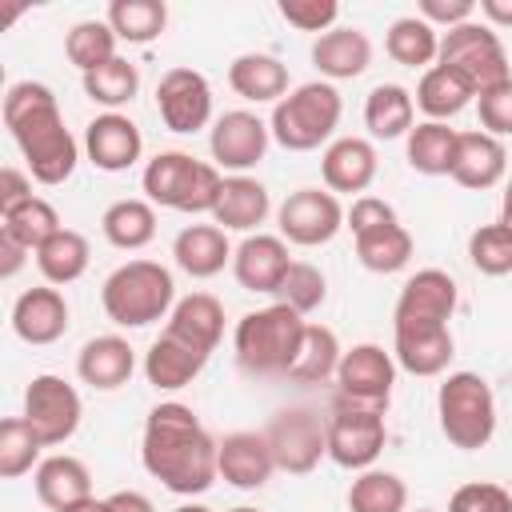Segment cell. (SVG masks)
<instances>
[{
  "label": "cell",
  "mask_w": 512,
  "mask_h": 512,
  "mask_svg": "<svg viewBox=\"0 0 512 512\" xmlns=\"http://www.w3.org/2000/svg\"><path fill=\"white\" fill-rule=\"evenodd\" d=\"M280 16L300 28V32H332L336 28V16H340V4L336 0H280Z\"/></svg>",
  "instance_id": "obj_48"
},
{
  "label": "cell",
  "mask_w": 512,
  "mask_h": 512,
  "mask_svg": "<svg viewBox=\"0 0 512 512\" xmlns=\"http://www.w3.org/2000/svg\"><path fill=\"white\" fill-rule=\"evenodd\" d=\"M312 64L328 84L332 80H356L372 64V40L360 28H340L336 24L332 32L312 40Z\"/></svg>",
  "instance_id": "obj_25"
},
{
  "label": "cell",
  "mask_w": 512,
  "mask_h": 512,
  "mask_svg": "<svg viewBox=\"0 0 512 512\" xmlns=\"http://www.w3.org/2000/svg\"><path fill=\"white\" fill-rule=\"evenodd\" d=\"M408 508V484L396 472L364 468L348 488V512H404Z\"/></svg>",
  "instance_id": "obj_42"
},
{
  "label": "cell",
  "mask_w": 512,
  "mask_h": 512,
  "mask_svg": "<svg viewBox=\"0 0 512 512\" xmlns=\"http://www.w3.org/2000/svg\"><path fill=\"white\" fill-rule=\"evenodd\" d=\"M264 436H268V448L276 456V468L292 472V476H308L328 456V420H320L304 404L280 408L268 420Z\"/></svg>",
  "instance_id": "obj_9"
},
{
  "label": "cell",
  "mask_w": 512,
  "mask_h": 512,
  "mask_svg": "<svg viewBox=\"0 0 512 512\" xmlns=\"http://www.w3.org/2000/svg\"><path fill=\"white\" fill-rule=\"evenodd\" d=\"M416 100L404 84H376L364 100V124L376 140H396L408 136L416 124Z\"/></svg>",
  "instance_id": "obj_33"
},
{
  "label": "cell",
  "mask_w": 512,
  "mask_h": 512,
  "mask_svg": "<svg viewBox=\"0 0 512 512\" xmlns=\"http://www.w3.org/2000/svg\"><path fill=\"white\" fill-rule=\"evenodd\" d=\"M80 84H84V96H88L92 104L116 112V108H124V104L140 92V72H136V64H128L124 56H116V60H108V64L84 72Z\"/></svg>",
  "instance_id": "obj_43"
},
{
  "label": "cell",
  "mask_w": 512,
  "mask_h": 512,
  "mask_svg": "<svg viewBox=\"0 0 512 512\" xmlns=\"http://www.w3.org/2000/svg\"><path fill=\"white\" fill-rule=\"evenodd\" d=\"M476 112H480V132L488 136H512V80L488 88L484 96H476Z\"/></svg>",
  "instance_id": "obj_50"
},
{
  "label": "cell",
  "mask_w": 512,
  "mask_h": 512,
  "mask_svg": "<svg viewBox=\"0 0 512 512\" xmlns=\"http://www.w3.org/2000/svg\"><path fill=\"white\" fill-rule=\"evenodd\" d=\"M80 416H84L80 392L64 376L40 372L24 388V420L36 428V436L44 440V448H56V444L72 440L76 428H80Z\"/></svg>",
  "instance_id": "obj_11"
},
{
  "label": "cell",
  "mask_w": 512,
  "mask_h": 512,
  "mask_svg": "<svg viewBox=\"0 0 512 512\" xmlns=\"http://www.w3.org/2000/svg\"><path fill=\"white\" fill-rule=\"evenodd\" d=\"M104 20L128 44H152L168 28V8L164 0H112Z\"/></svg>",
  "instance_id": "obj_39"
},
{
  "label": "cell",
  "mask_w": 512,
  "mask_h": 512,
  "mask_svg": "<svg viewBox=\"0 0 512 512\" xmlns=\"http://www.w3.org/2000/svg\"><path fill=\"white\" fill-rule=\"evenodd\" d=\"M140 184H144V196L152 204H160V208H172V212H208L212 216V208L220 200L224 176H220L216 164H204V160L172 148V152H160V156H152L144 164Z\"/></svg>",
  "instance_id": "obj_6"
},
{
  "label": "cell",
  "mask_w": 512,
  "mask_h": 512,
  "mask_svg": "<svg viewBox=\"0 0 512 512\" xmlns=\"http://www.w3.org/2000/svg\"><path fill=\"white\" fill-rule=\"evenodd\" d=\"M448 512H512V496L492 480H472L452 492Z\"/></svg>",
  "instance_id": "obj_49"
},
{
  "label": "cell",
  "mask_w": 512,
  "mask_h": 512,
  "mask_svg": "<svg viewBox=\"0 0 512 512\" xmlns=\"http://www.w3.org/2000/svg\"><path fill=\"white\" fill-rule=\"evenodd\" d=\"M416 108L428 116V120H452L456 112H464L472 100H476V92L464 84V76H456L452 68H444V64H432L424 76H420V84H416Z\"/></svg>",
  "instance_id": "obj_35"
},
{
  "label": "cell",
  "mask_w": 512,
  "mask_h": 512,
  "mask_svg": "<svg viewBox=\"0 0 512 512\" xmlns=\"http://www.w3.org/2000/svg\"><path fill=\"white\" fill-rule=\"evenodd\" d=\"M24 200H32V176L8 164V168L0 172V212L20 208Z\"/></svg>",
  "instance_id": "obj_53"
},
{
  "label": "cell",
  "mask_w": 512,
  "mask_h": 512,
  "mask_svg": "<svg viewBox=\"0 0 512 512\" xmlns=\"http://www.w3.org/2000/svg\"><path fill=\"white\" fill-rule=\"evenodd\" d=\"M64 512H108V500L88 496V500H80V504H72V508H64Z\"/></svg>",
  "instance_id": "obj_58"
},
{
  "label": "cell",
  "mask_w": 512,
  "mask_h": 512,
  "mask_svg": "<svg viewBox=\"0 0 512 512\" xmlns=\"http://www.w3.org/2000/svg\"><path fill=\"white\" fill-rule=\"evenodd\" d=\"M456 312V280L440 268H420L404 280L392 324H448Z\"/></svg>",
  "instance_id": "obj_16"
},
{
  "label": "cell",
  "mask_w": 512,
  "mask_h": 512,
  "mask_svg": "<svg viewBox=\"0 0 512 512\" xmlns=\"http://www.w3.org/2000/svg\"><path fill=\"white\" fill-rule=\"evenodd\" d=\"M468 260L484 276H508L512 272V232L500 220L496 224H480L468 236Z\"/></svg>",
  "instance_id": "obj_46"
},
{
  "label": "cell",
  "mask_w": 512,
  "mask_h": 512,
  "mask_svg": "<svg viewBox=\"0 0 512 512\" xmlns=\"http://www.w3.org/2000/svg\"><path fill=\"white\" fill-rule=\"evenodd\" d=\"M12 332L24 344H36V348L56 344L68 332V300H64V292L52 288V284L20 292L16 304H12Z\"/></svg>",
  "instance_id": "obj_20"
},
{
  "label": "cell",
  "mask_w": 512,
  "mask_h": 512,
  "mask_svg": "<svg viewBox=\"0 0 512 512\" xmlns=\"http://www.w3.org/2000/svg\"><path fill=\"white\" fill-rule=\"evenodd\" d=\"M292 260H288V244L284 236H268V232H256V236H244L240 248L232 252V276L240 288L248 292H264V296H276L284 276H288Z\"/></svg>",
  "instance_id": "obj_18"
},
{
  "label": "cell",
  "mask_w": 512,
  "mask_h": 512,
  "mask_svg": "<svg viewBox=\"0 0 512 512\" xmlns=\"http://www.w3.org/2000/svg\"><path fill=\"white\" fill-rule=\"evenodd\" d=\"M40 448H44V440L36 436V428L24 416H8L0 424V476L16 480V476L40 468Z\"/></svg>",
  "instance_id": "obj_45"
},
{
  "label": "cell",
  "mask_w": 512,
  "mask_h": 512,
  "mask_svg": "<svg viewBox=\"0 0 512 512\" xmlns=\"http://www.w3.org/2000/svg\"><path fill=\"white\" fill-rule=\"evenodd\" d=\"M208 356H212V352H204V348H196L192 340H184V336H176V332L164 328V332L152 340V348L144 352V376H148L152 388L176 392V388L192 384V380L204 372Z\"/></svg>",
  "instance_id": "obj_22"
},
{
  "label": "cell",
  "mask_w": 512,
  "mask_h": 512,
  "mask_svg": "<svg viewBox=\"0 0 512 512\" xmlns=\"http://www.w3.org/2000/svg\"><path fill=\"white\" fill-rule=\"evenodd\" d=\"M476 16V0H420V20L432 28H460Z\"/></svg>",
  "instance_id": "obj_52"
},
{
  "label": "cell",
  "mask_w": 512,
  "mask_h": 512,
  "mask_svg": "<svg viewBox=\"0 0 512 512\" xmlns=\"http://www.w3.org/2000/svg\"><path fill=\"white\" fill-rule=\"evenodd\" d=\"M172 512H216V508H204V504H180V508H172Z\"/></svg>",
  "instance_id": "obj_59"
},
{
  "label": "cell",
  "mask_w": 512,
  "mask_h": 512,
  "mask_svg": "<svg viewBox=\"0 0 512 512\" xmlns=\"http://www.w3.org/2000/svg\"><path fill=\"white\" fill-rule=\"evenodd\" d=\"M4 128L12 132V140H16V148L28 164V176L36 184L56 188L76 172L80 144L68 132V124L60 116V104H56L48 84H40V80L8 84V92H4Z\"/></svg>",
  "instance_id": "obj_2"
},
{
  "label": "cell",
  "mask_w": 512,
  "mask_h": 512,
  "mask_svg": "<svg viewBox=\"0 0 512 512\" xmlns=\"http://www.w3.org/2000/svg\"><path fill=\"white\" fill-rule=\"evenodd\" d=\"M156 112L168 132H200L212 120V84L196 68H168L156 84Z\"/></svg>",
  "instance_id": "obj_14"
},
{
  "label": "cell",
  "mask_w": 512,
  "mask_h": 512,
  "mask_svg": "<svg viewBox=\"0 0 512 512\" xmlns=\"http://www.w3.org/2000/svg\"><path fill=\"white\" fill-rule=\"evenodd\" d=\"M104 500H108V512H156V504L136 488H120V492H112Z\"/></svg>",
  "instance_id": "obj_54"
},
{
  "label": "cell",
  "mask_w": 512,
  "mask_h": 512,
  "mask_svg": "<svg viewBox=\"0 0 512 512\" xmlns=\"http://www.w3.org/2000/svg\"><path fill=\"white\" fill-rule=\"evenodd\" d=\"M100 232H104V240H108L112 248L136 252V248L152 244V236H156V204H152V200H136V196L116 200V204L104 208Z\"/></svg>",
  "instance_id": "obj_32"
},
{
  "label": "cell",
  "mask_w": 512,
  "mask_h": 512,
  "mask_svg": "<svg viewBox=\"0 0 512 512\" xmlns=\"http://www.w3.org/2000/svg\"><path fill=\"white\" fill-rule=\"evenodd\" d=\"M384 48H388V56H392L396 64H404V68H424V72H428V64L440 56V36H436V28H432L428 20H420V16H400V20H392V28H388V36H384Z\"/></svg>",
  "instance_id": "obj_38"
},
{
  "label": "cell",
  "mask_w": 512,
  "mask_h": 512,
  "mask_svg": "<svg viewBox=\"0 0 512 512\" xmlns=\"http://www.w3.org/2000/svg\"><path fill=\"white\" fill-rule=\"evenodd\" d=\"M32 484H36L40 504L52 508V512H64V508H72V504H80V500L92 496V472H88V464L76 460V456H68V452L44 456L40 468H36V476H32Z\"/></svg>",
  "instance_id": "obj_28"
},
{
  "label": "cell",
  "mask_w": 512,
  "mask_h": 512,
  "mask_svg": "<svg viewBox=\"0 0 512 512\" xmlns=\"http://www.w3.org/2000/svg\"><path fill=\"white\" fill-rule=\"evenodd\" d=\"M272 212V200H268V188L252 176H224L220 184V200L212 208V220L216 228H232V232H252L268 220Z\"/></svg>",
  "instance_id": "obj_29"
},
{
  "label": "cell",
  "mask_w": 512,
  "mask_h": 512,
  "mask_svg": "<svg viewBox=\"0 0 512 512\" xmlns=\"http://www.w3.org/2000/svg\"><path fill=\"white\" fill-rule=\"evenodd\" d=\"M376 168H380L376 148L364 136H340L320 156V172H324L328 192H348V196L368 192L372 180H376Z\"/></svg>",
  "instance_id": "obj_23"
},
{
  "label": "cell",
  "mask_w": 512,
  "mask_h": 512,
  "mask_svg": "<svg viewBox=\"0 0 512 512\" xmlns=\"http://www.w3.org/2000/svg\"><path fill=\"white\" fill-rule=\"evenodd\" d=\"M64 224H60V216H56V208L48 204V200H40V196H32V200H24L20 208H12V212H0V236H8L12 244H20V248H28V252H36L48 236H56Z\"/></svg>",
  "instance_id": "obj_41"
},
{
  "label": "cell",
  "mask_w": 512,
  "mask_h": 512,
  "mask_svg": "<svg viewBox=\"0 0 512 512\" xmlns=\"http://www.w3.org/2000/svg\"><path fill=\"white\" fill-rule=\"evenodd\" d=\"M436 64H444V68H452L456 76H464V84H468L476 96H484L488 88L512 80L508 52H504L500 36H496L488 24H480V20H468V24H460V28H448V32L440 36V56H436Z\"/></svg>",
  "instance_id": "obj_8"
},
{
  "label": "cell",
  "mask_w": 512,
  "mask_h": 512,
  "mask_svg": "<svg viewBox=\"0 0 512 512\" xmlns=\"http://www.w3.org/2000/svg\"><path fill=\"white\" fill-rule=\"evenodd\" d=\"M216 468H220V476H224L232 488L256 492V488H264L268 476L276 472V456H272L264 432H228V436L220 440Z\"/></svg>",
  "instance_id": "obj_21"
},
{
  "label": "cell",
  "mask_w": 512,
  "mask_h": 512,
  "mask_svg": "<svg viewBox=\"0 0 512 512\" xmlns=\"http://www.w3.org/2000/svg\"><path fill=\"white\" fill-rule=\"evenodd\" d=\"M84 152L100 172H128L144 152V136L124 112H100L84 128Z\"/></svg>",
  "instance_id": "obj_19"
},
{
  "label": "cell",
  "mask_w": 512,
  "mask_h": 512,
  "mask_svg": "<svg viewBox=\"0 0 512 512\" xmlns=\"http://www.w3.org/2000/svg\"><path fill=\"white\" fill-rule=\"evenodd\" d=\"M388 428H384V412L372 408H348L336 404L328 416V460L340 468H372L376 456L384 452Z\"/></svg>",
  "instance_id": "obj_13"
},
{
  "label": "cell",
  "mask_w": 512,
  "mask_h": 512,
  "mask_svg": "<svg viewBox=\"0 0 512 512\" xmlns=\"http://www.w3.org/2000/svg\"><path fill=\"white\" fill-rule=\"evenodd\" d=\"M76 372H80V380L88 388L112 392V388H120V384L132 380L136 352H132V344L124 336H92L80 348V356H76Z\"/></svg>",
  "instance_id": "obj_27"
},
{
  "label": "cell",
  "mask_w": 512,
  "mask_h": 512,
  "mask_svg": "<svg viewBox=\"0 0 512 512\" xmlns=\"http://www.w3.org/2000/svg\"><path fill=\"white\" fill-rule=\"evenodd\" d=\"M116 40H120V36L112 32L108 20H80V24H72L68 36H64V56H68V60L80 68V76H84V72H92V68L116 60Z\"/></svg>",
  "instance_id": "obj_44"
},
{
  "label": "cell",
  "mask_w": 512,
  "mask_h": 512,
  "mask_svg": "<svg viewBox=\"0 0 512 512\" xmlns=\"http://www.w3.org/2000/svg\"><path fill=\"white\" fill-rule=\"evenodd\" d=\"M456 356L448 324H392V360L412 376H440Z\"/></svg>",
  "instance_id": "obj_17"
},
{
  "label": "cell",
  "mask_w": 512,
  "mask_h": 512,
  "mask_svg": "<svg viewBox=\"0 0 512 512\" xmlns=\"http://www.w3.org/2000/svg\"><path fill=\"white\" fill-rule=\"evenodd\" d=\"M476 12L488 20V28H512V0H480Z\"/></svg>",
  "instance_id": "obj_56"
},
{
  "label": "cell",
  "mask_w": 512,
  "mask_h": 512,
  "mask_svg": "<svg viewBox=\"0 0 512 512\" xmlns=\"http://www.w3.org/2000/svg\"><path fill=\"white\" fill-rule=\"evenodd\" d=\"M216 452H220V440L208 436V428L188 404L164 400L148 412L144 436H140V464L168 492L176 496L208 492L212 480L220 476Z\"/></svg>",
  "instance_id": "obj_1"
},
{
  "label": "cell",
  "mask_w": 512,
  "mask_h": 512,
  "mask_svg": "<svg viewBox=\"0 0 512 512\" xmlns=\"http://www.w3.org/2000/svg\"><path fill=\"white\" fill-rule=\"evenodd\" d=\"M228 84L240 100L280 104L288 96V68L268 52H244L228 64Z\"/></svg>",
  "instance_id": "obj_30"
},
{
  "label": "cell",
  "mask_w": 512,
  "mask_h": 512,
  "mask_svg": "<svg viewBox=\"0 0 512 512\" xmlns=\"http://www.w3.org/2000/svg\"><path fill=\"white\" fill-rule=\"evenodd\" d=\"M344 208L336 200V192L328 188H296L288 192V200L276 208V224H280V236L288 244H300V248H320L328 244L340 228H344Z\"/></svg>",
  "instance_id": "obj_12"
},
{
  "label": "cell",
  "mask_w": 512,
  "mask_h": 512,
  "mask_svg": "<svg viewBox=\"0 0 512 512\" xmlns=\"http://www.w3.org/2000/svg\"><path fill=\"white\" fill-rule=\"evenodd\" d=\"M384 224H396V208L380 196H356L348 216H344V228H352V236H364V232H376Z\"/></svg>",
  "instance_id": "obj_51"
},
{
  "label": "cell",
  "mask_w": 512,
  "mask_h": 512,
  "mask_svg": "<svg viewBox=\"0 0 512 512\" xmlns=\"http://www.w3.org/2000/svg\"><path fill=\"white\" fill-rule=\"evenodd\" d=\"M164 328L184 336V340H192L204 352H216V344L224 336V304L212 292H188V296L176 300V308H172Z\"/></svg>",
  "instance_id": "obj_31"
},
{
  "label": "cell",
  "mask_w": 512,
  "mask_h": 512,
  "mask_svg": "<svg viewBox=\"0 0 512 512\" xmlns=\"http://www.w3.org/2000/svg\"><path fill=\"white\" fill-rule=\"evenodd\" d=\"M508 172V152L496 136L488 132H460L456 140V160H452V180L460 188H472V192H484V188H496Z\"/></svg>",
  "instance_id": "obj_24"
},
{
  "label": "cell",
  "mask_w": 512,
  "mask_h": 512,
  "mask_svg": "<svg viewBox=\"0 0 512 512\" xmlns=\"http://www.w3.org/2000/svg\"><path fill=\"white\" fill-rule=\"evenodd\" d=\"M456 140L460 132L440 124V120H424L408 132V164L420 176H452V160H456Z\"/></svg>",
  "instance_id": "obj_36"
},
{
  "label": "cell",
  "mask_w": 512,
  "mask_h": 512,
  "mask_svg": "<svg viewBox=\"0 0 512 512\" xmlns=\"http://www.w3.org/2000/svg\"><path fill=\"white\" fill-rule=\"evenodd\" d=\"M396 384V360L380 344H352L336 368V404L388 412Z\"/></svg>",
  "instance_id": "obj_10"
},
{
  "label": "cell",
  "mask_w": 512,
  "mask_h": 512,
  "mask_svg": "<svg viewBox=\"0 0 512 512\" xmlns=\"http://www.w3.org/2000/svg\"><path fill=\"white\" fill-rule=\"evenodd\" d=\"M340 356H344V352H340L336 332H332V328H324V324H308V328H304L300 356H296V364H292L288 380H296V384H324L328 376L336 380Z\"/></svg>",
  "instance_id": "obj_40"
},
{
  "label": "cell",
  "mask_w": 512,
  "mask_h": 512,
  "mask_svg": "<svg viewBox=\"0 0 512 512\" xmlns=\"http://www.w3.org/2000/svg\"><path fill=\"white\" fill-rule=\"evenodd\" d=\"M304 328H308V320L280 300L268 308L244 312L236 320V332H232L236 364L252 376H288L296 356H300Z\"/></svg>",
  "instance_id": "obj_3"
},
{
  "label": "cell",
  "mask_w": 512,
  "mask_h": 512,
  "mask_svg": "<svg viewBox=\"0 0 512 512\" xmlns=\"http://www.w3.org/2000/svg\"><path fill=\"white\" fill-rule=\"evenodd\" d=\"M24 256H28V248H20V244H12L8 236H0V276H4V280H12V276L24 268Z\"/></svg>",
  "instance_id": "obj_55"
},
{
  "label": "cell",
  "mask_w": 512,
  "mask_h": 512,
  "mask_svg": "<svg viewBox=\"0 0 512 512\" xmlns=\"http://www.w3.org/2000/svg\"><path fill=\"white\" fill-rule=\"evenodd\" d=\"M268 124L256 116V112H224L216 124H212V136H208V148H212V160L216 168H228L236 176H244L248 168H256L268 152Z\"/></svg>",
  "instance_id": "obj_15"
},
{
  "label": "cell",
  "mask_w": 512,
  "mask_h": 512,
  "mask_svg": "<svg viewBox=\"0 0 512 512\" xmlns=\"http://www.w3.org/2000/svg\"><path fill=\"white\" fill-rule=\"evenodd\" d=\"M436 416L452 448L476 452L496 432V396L480 372H448L436 392Z\"/></svg>",
  "instance_id": "obj_7"
},
{
  "label": "cell",
  "mask_w": 512,
  "mask_h": 512,
  "mask_svg": "<svg viewBox=\"0 0 512 512\" xmlns=\"http://www.w3.org/2000/svg\"><path fill=\"white\" fill-rule=\"evenodd\" d=\"M104 316L120 328H148L176 308V280L156 260H128L100 284Z\"/></svg>",
  "instance_id": "obj_4"
},
{
  "label": "cell",
  "mask_w": 512,
  "mask_h": 512,
  "mask_svg": "<svg viewBox=\"0 0 512 512\" xmlns=\"http://www.w3.org/2000/svg\"><path fill=\"white\" fill-rule=\"evenodd\" d=\"M88 260H92V248H88V236L76 232V228H60L56 236H48L40 248H36V268L40 276L56 288V284H72L88 272Z\"/></svg>",
  "instance_id": "obj_34"
},
{
  "label": "cell",
  "mask_w": 512,
  "mask_h": 512,
  "mask_svg": "<svg viewBox=\"0 0 512 512\" xmlns=\"http://www.w3.org/2000/svg\"><path fill=\"white\" fill-rule=\"evenodd\" d=\"M416 512H432V508H416Z\"/></svg>",
  "instance_id": "obj_61"
},
{
  "label": "cell",
  "mask_w": 512,
  "mask_h": 512,
  "mask_svg": "<svg viewBox=\"0 0 512 512\" xmlns=\"http://www.w3.org/2000/svg\"><path fill=\"white\" fill-rule=\"evenodd\" d=\"M340 112H344V100H340L336 84L308 80V84L292 88L280 104H272L268 132L288 152H312V148H320L336 132Z\"/></svg>",
  "instance_id": "obj_5"
},
{
  "label": "cell",
  "mask_w": 512,
  "mask_h": 512,
  "mask_svg": "<svg viewBox=\"0 0 512 512\" xmlns=\"http://www.w3.org/2000/svg\"><path fill=\"white\" fill-rule=\"evenodd\" d=\"M276 300H280V304H288L292 312L308 316V312H316V308L328 300V280H324V272H320L316 264L292 260V268H288V276H284V284H280Z\"/></svg>",
  "instance_id": "obj_47"
},
{
  "label": "cell",
  "mask_w": 512,
  "mask_h": 512,
  "mask_svg": "<svg viewBox=\"0 0 512 512\" xmlns=\"http://www.w3.org/2000/svg\"><path fill=\"white\" fill-rule=\"evenodd\" d=\"M232 252L236 248L228 244L224 228H216V224H188L172 240V260L192 280H212L216 272H224V264H232Z\"/></svg>",
  "instance_id": "obj_26"
},
{
  "label": "cell",
  "mask_w": 512,
  "mask_h": 512,
  "mask_svg": "<svg viewBox=\"0 0 512 512\" xmlns=\"http://www.w3.org/2000/svg\"><path fill=\"white\" fill-rule=\"evenodd\" d=\"M356 240V260L376 272V276H388V272H400L408 260H412V232L396 220V224H384L376 232H364V236H352Z\"/></svg>",
  "instance_id": "obj_37"
},
{
  "label": "cell",
  "mask_w": 512,
  "mask_h": 512,
  "mask_svg": "<svg viewBox=\"0 0 512 512\" xmlns=\"http://www.w3.org/2000/svg\"><path fill=\"white\" fill-rule=\"evenodd\" d=\"M500 224L512 232V180L504 184V200H500Z\"/></svg>",
  "instance_id": "obj_57"
},
{
  "label": "cell",
  "mask_w": 512,
  "mask_h": 512,
  "mask_svg": "<svg viewBox=\"0 0 512 512\" xmlns=\"http://www.w3.org/2000/svg\"><path fill=\"white\" fill-rule=\"evenodd\" d=\"M232 512H260V508H232Z\"/></svg>",
  "instance_id": "obj_60"
}]
</instances>
